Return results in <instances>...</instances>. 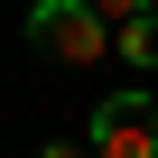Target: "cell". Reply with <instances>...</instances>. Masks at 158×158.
Listing matches in <instances>:
<instances>
[{
	"mask_svg": "<svg viewBox=\"0 0 158 158\" xmlns=\"http://www.w3.org/2000/svg\"><path fill=\"white\" fill-rule=\"evenodd\" d=\"M28 37L56 65H102L112 56V19L93 10V0H37V10H28Z\"/></svg>",
	"mask_w": 158,
	"mask_h": 158,
	"instance_id": "cell-1",
	"label": "cell"
},
{
	"mask_svg": "<svg viewBox=\"0 0 158 158\" xmlns=\"http://www.w3.org/2000/svg\"><path fill=\"white\" fill-rule=\"evenodd\" d=\"M93 158H158V102L149 93H112L93 112Z\"/></svg>",
	"mask_w": 158,
	"mask_h": 158,
	"instance_id": "cell-2",
	"label": "cell"
},
{
	"mask_svg": "<svg viewBox=\"0 0 158 158\" xmlns=\"http://www.w3.org/2000/svg\"><path fill=\"white\" fill-rule=\"evenodd\" d=\"M112 47H121L130 65H158V10H139V19H121V28H112Z\"/></svg>",
	"mask_w": 158,
	"mask_h": 158,
	"instance_id": "cell-3",
	"label": "cell"
},
{
	"mask_svg": "<svg viewBox=\"0 0 158 158\" xmlns=\"http://www.w3.org/2000/svg\"><path fill=\"white\" fill-rule=\"evenodd\" d=\"M93 10H102V19L121 28V19H139V10H149V0H93Z\"/></svg>",
	"mask_w": 158,
	"mask_h": 158,
	"instance_id": "cell-4",
	"label": "cell"
},
{
	"mask_svg": "<svg viewBox=\"0 0 158 158\" xmlns=\"http://www.w3.org/2000/svg\"><path fill=\"white\" fill-rule=\"evenodd\" d=\"M37 158H93V149H74V139H47V149H37Z\"/></svg>",
	"mask_w": 158,
	"mask_h": 158,
	"instance_id": "cell-5",
	"label": "cell"
}]
</instances>
